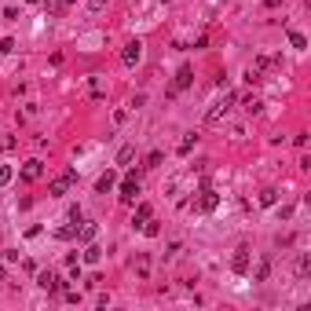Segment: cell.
Returning <instances> with one entry per match:
<instances>
[{"label":"cell","mask_w":311,"mask_h":311,"mask_svg":"<svg viewBox=\"0 0 311 311\" xmlns=\"http://www.w3.org/2000/svg\"><path fill=\"white\" fill-rule=\"evenodd\" d=\"M191 81H194V70H191V66H180V73H176V84H172V92H168V96H176V92L191 88Z\"/></svg>","instance_id":"cell-8"},{"label":"cell","mask_w":311,"mask_h":311,"mask_svg":"<svg viewBox=\"0 0 311 311\" xmlns=\"http://www.w3.org/2000/svg\"><path fill=\"white\" fill-rule=\"evenodd\" d=\"M62 300H66V304H77L81 293H77V289H62Z\"/></svg>","instance_id":"cell-26"},{"label":"cell","mask_w":311,"mask_h":311,"mask_svg":"<svg viewBox=\"0 0 311 311\" xmlns=\"http://www.w3.org/2000/svg\"><path fill=\"white\" fill-rule=\"evenodd\" d=\"M18 176H22V183H37V180L44 176V161H41V157H30V161L22 165V172H18Z\"/></svg>","instance_id":"cell-3"},{"label":"cell","mask_w":311,"mask_h":311,"mask_svg":"<svg viewBox=\"0 0 311 311\" xmlns=\"http://www.w3.org/2000/svg\"><path fill=\"white\" fill-rule=\"evenodd\" d=\"M231 271H234V275H246V271H249V246H238V249H234Z\"/></svg>","instance_id":"cell-6"},{"label":"cell","mask_w":311,"mask_h":311,"mask_svg":"<svg viewBox=\"0 0 311 311\" xmlns=\"http://www.w3.org/2000/svg\"><path fill=\"white\" fill-rule=\"evenodd\" d=\"M161 157H165V154H161V150H154V154H150V157H147V168H157V165H161Z\"/></svg>","instance_id":"cell-27"},{"label":"cell","mask_w":311,"mask_h":311,"mask_svg":"<svg viewBox=\"0 0 311 311\" xmlns=\"http://www.w3.org/2000/svg\"><path fill=\"white\" fill-rule=\"evenodd\" d=\"M132 157H136V147H121L117 150V165H128Z\"/></svg>","instance_id":"cell-18"},{"label":"cell","mask_w":311,"mask_h":311,"mask_svg":"<svg viewBox=\"0 0 311 311\" xmlns=\"http://www.w3.org/2000/svg\"><path fill=\"white\" fill-rule=\"evenodd\" d=\"M278 202V191H275V187H263V191H260V205H275Z\"/></svg>","instance_id":"cell-17"},{"label":"cell","mask_w":311,"mask_h":311,"mask_svg":"<svg viewBox=\"0 0 311 311\" xmlns=\"http://www.w3.org/2000/svg\"><path fill=\"white\" fill-rule=\"evenodd\" d=\"M96 234H99V227H96V223H84V227H77V238H81V242H92Z\"/></svg>","instance_id":"cell-16"},{"label":"cell","mask_w":311,"mask_h":311,"mask_svg":"<svg viewBox=\"0 0 311 311\" xmlns=\"http://www.w3.org/2000/svg\"><path fill=\"white\" fill-rule=\"evenodd\" d=\"M234 103H238V96H234V92H223V99H220V103H212V106L205 110V125H220V121L227 117V110L234 106Z\"/></svg>","instance_id":"cell-1"},{"label":"cell","mask_w":311,"mask_h":311,"mask_svg":"<svg viewBox=\"0 0 311 311\" xmlns=\"http://www.w3.org/2000/svg\"><path fill=\"white\" fill-rule=\"evenodd\" d=\"M297 275H300V278L311 275V257H300V260H297Z\"/></svg>","instance_id":"cell-19"},{"label":"cell","mask_w":311,"mask_h":311,"mask_svg":"<svg viewBox=\"0 0 311 311\" xmlns=\"http://www.w3.org/2000/svg\"><path fill=\"white\" fill-rule=\"evenodd\" d=\"M11 180H15V168L11 165H0V187H7Z\"/></svg>","instance_id":"cell-20"},{"label":"cell","mask_w":311,"mask_h":311,"mask_svg":"<svg viewBox=\"0 0 311 311\" xmlns=\"http://www.w3.org/2000/svg\"><path fill=\"white\" fill-rule=\"evenodd\" d=\"M216 205H220V194H216L212 187H205V191H202V198H198V209H202V212H212Z\"/></svg>","instance_id":"cell-9"},{"label":"cell","mask_w":311,"mask_h":311,"mask_svg":"<svg viewBox=\"0 0 311 311\" xmlns=\"http://www.w3.org/2000/svg\"><path fill=\"white\" fill-rule=\"evenodd\" d=\"M139 59H143V44H139V41H128L125 52H121V62H125V66H136Z\"/></svg>","instance_id":"cell-7"},{"label":"cell","mask_w":311,"mask_h":311,"mask_svg":"<svg viewBox=\"0 0 311 311\" xmlns=\"http://www.w3.org/2000/svg\"><path fill=\"white\" fill-rule=\"evenodd\" d=\"M150 216H154V209H150V205L143 202V205H139V209H136V216H132V227L139 231V227H143V223L150 220Z\"/></svg>","instance_id":"cell-11"},{"label":"cell","mask_w":311,"mask_h":311,"mask_svg":"<svg viewBox=\"0 0 311 311\" xmlns=\"http://www.w3.org/2000/svg\"><path fill=\"white\" fill-rule=\"evenodd\" d=\"M136 194H139V176L132 172V176H125V180H121V202L132 205V202H136Z\"/></svg>","instance_id":"cell-4"},{"label":"cell","mask_w":311,"mask_h":311,"mask_svg":"<svg viewBox=\"0 0 311 311\" xmlns=\"http://www.w3.org/2000/svg\"><path fill=\"white\" fill-rule=\"evenodd\" d=\"M11 48H15V41H11V37H4V41H0V55H7Z\"/></svg>","instance_id":"cell-28"},{"label":"cell","mask_w":311,"mask_h":311,"mask_svg":"<svg viewBox=\"0 0 311 311\" xmlns=\"http://www.w3.org/2000/svg\"><path fill=\"white\" fill-rule=\"evenodd\" d=\"M41 4H44V15L48 18H59L66 11V0H41Z\"/></svg>","instance_id":"cell-12"},{"label":"cell","mask_w":311,"mask_h":311,"mask_svg":"<svg viewBox=\"0 0 311 311\" xmlns=\"http://www.w3.org/2000/svg\"><path fill=\"white\" fill-rule=\"evenodd\" d=\"M88 7H92V11H103V7H106V0H88Z\"/></svg>","instance_id":"cell-29"},{"label":"cell","mask_w":311,"mask_h":311,"mask_svg":"<svg viewBox=\"0 0 311 311\" xmlns=\"http://www.w3.org/2000/svg\"><path fill=\"white\" fill-rule=\"evenodd\" d=\"M246 81H249V84H260V81H263V70H257V66H249V70H246Z\"/></svg>","instance_id":"cell-24"},{"label":"cell","mask_w":311,"mask_h":311,"mask_svg":"<svg viewBox=\"0 0 311 311\" xmlns=\"http://www.w3.org/2000/svg\"><path fill=\"white\" fill-rule=\"evenodd\" d=\"M15 147H18L15 136H0V154H7V150H15Z\"/></svg>","instance_id":"cell-23"},{"label":"cell","mask_w":311,"mask_h":311,"mask_svg":"<svg viewBox=\"0 0 311 311\" xmlns=\"http://www.w3.org/2000/svg\"><path fill=\"white\" fill-rule=\"evenodd\" d=\"M81 260H84V263H99V260H103V249H99V246H88V249L81 253Z\"/></svg>","instance_id":"cell-15"},{"label":"cell","mask_w":311,"mask_h":311,"mask_svg":"<svg viewBox=\"0 0 311 311\" xmlns=\"http://www.w3.org/2000/svg\"><path fill=\"white\" fill-rule=\"evenodd\" d=\"M267 275H271V257H263L257 263V271H253V282H267Z\"/></svg>","instance_id":"cell-13"},{"label":"cell","mask_w":311,"mask_h":311,"mask_svg":"<svg viewBox=\"0 0 311 311\" xmlns=\"http://www.w3.org/2000/svg\"><path fill=\"white\" fill-rule=\"evenodd\" d=\"M260 106H263V103H260L257 96H249V99H246V110H249V114H260Z\"/></svg>","instance_id":"cell-25"},{"label":"cell","mask_w":311,"mask_h":311,"mask_svg":"<svg viewBox=\"0 0 311 311\" xmlns=\"http://www.w3.org/2000/svg\"><path fill=\"white\" fill-rule=\"evenodd\" d=\"M7 278V271H4V263H0V282H4Z\"/></svg>","instance_id":"cell-30"},{"label":"cell","mask_w":311,"mask_h":311,"mask_svg":"<svg viewBox=\"0 0 311 311\" xmlns=\"http://www.w3.org/2000/svg\"><path fill=\"white\" fill-rule=\"evenodd\" d=\"M194 143H198V132H187V136L180 139V147H176V150H180V154H191Z\"/></svg>","instance_id":"cell-14"},{"label":"cell","mask_w":311,"mask_h":311,"mask_svg":"<svg viewBox=\"0 0 311 311\" xmlns=\"http://www.w3.org/2000/svg\"><path fill=\"white\" fill-rule=\"evenodd\" d=\"M37 286H41L44 293H59L62 282H59V275H55V271H37Z\"/></svg>","instance_id":"cell-5"},{"label":"cell","mask_w":311,"mask_h":311,"mask_svg":"<svg viewBox=\"0 0 311 311\" xmlns=\"http://www.w3.org/2000/svg\"><path fill=\"white\" fill-rule=\"evenodd\" d=\"M289 44H293V48H308V37L297 33V30H289Z\"/></svg>","instance_id":"cell-21"},{"label":"cell","mask_w":311,"mask_h":311,"mask_svg":"<svg viewBox=\"0 0 311 311\" xmlns=\"http://www.w3.org/2000/svg\"><path fill=\"white\" fill-rule=\"evenodd\" d=\"M114 187H117V172H103V176H99V180H96V191H99V194H106V191H114Z\"/></svg>","instance_id":"cell-10"},{"label":"cell","mask_w":311,"mask_h":311,"mask_svg":"<svg viewBox=\"0 0 311 311\" xmlns=\"http://www.w3.org/2000/svg\"><path fill=\"white\" fill-rule=\"evenodd\" d=\"M55 234H59L62 242H70V238H77V227H73V223H66V227H59Z\"/></svg>","instance_id":"cell-22"},{"label":"cell","mask_w":311,"mask_h":311,"mask_svg":"<svg viewBox=\"0 0 311 311\" xmlns=\"http://www.w3.org/2000/svg\"><path fill=\"white\" fill-rule=\"evenodd\" d=\"M26 4H41V0H26Z\"/></svg>","instance_id":"cell-31"},{"label":"cell","mask_w":311,"mask_h":311,"mask_svg":"<svg viewBox=\"0 0 311 311\" xmlns=\"http://www.w3.org/2000/svg\"><path fill=\"white\" fill-rule=\"evenodd\" d=\"M73 180H77V168H66L62 176H55V180L48 183V194H52V198H62V194L73 187Z\"/></svg>","instance_id":"cell-2"}]
</instances>
